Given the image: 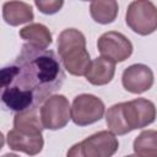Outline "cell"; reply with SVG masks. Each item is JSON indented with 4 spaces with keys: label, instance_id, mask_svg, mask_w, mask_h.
I'll list each match as a JSON object with an SVG mask.
<instances>
[{
    "label": "cell",
    "instance_id": "cell-17",
    "mask_svg": "<svg viewBox=\"0 0 157 157\" xmlns=\"http://www.w3.org/2000/svg\"><path fill=\"white\" fill-rule=\"evenodd\" d=\"M105 123L109 129L115 135H125L130 132L123 113V103H117L108 108V112L105 113Z\"/></svg>",
    "mask_w": 157,
    "mask_h": 157
},
{
    "label": "cell",
    "instance_id": "cell-13",
    "mask_svg": "<svg viewBox=\"0 0 157 157\" xmlns=\"http://www.w3.org/2000/svg\"><path fill=\"white\" fill-rule=\"evenodd\" d=\"M20 37L28 44L47 49L52 44V33L49 28L42 23H29L28 26L20 29Z\"/></svg>",
    "mask_w": 157,
    "mask_h": 157
},
{
    "label": "cell",
    "instance_id": "cell-14",
    "mask_svg": "<svg viewBox=\"0 0 157 157\" xmlns=\"http://www.w3.org/2000/svg\"><path fill=\"white\" fill-rule=\"evenodd\" d=\"M119 6L115 0H98L90 4L91 17L101 25L112 23L118 15Z\"/></svg>",
    "mask_w": 157,
    "mask_h": 157
},
{
    "label": "cell",
    "instance_id": "cell-12",
    "mask_svg": "<svg viewBox=\"0 0 157 157\" xmlns=\"http://www.w3.org/2000/svg\"><path fill=\"white\" fill-rule=\"evenodd\" d=\"M2 17L10 26L31 22L34 18L32 6L23 1H6L2 5Z\"/></svg>",
    "mask_w": 157,
    "mask_h": 157
},
{
    "label": "cell",
    "instance_id": "cell-2",
    "mask_svg": "<svg viewBox=\"0 0 157 157\" xmlns=\"http://www.w3.org/2000/svg\"><path fill=\"white\" fill-rule=\"evenodd\" d=\"M59 58L66 71L74 76H86L91 58L86 49V38L76 28H66L58 37Z\"/></svg>",
    "mask_w": 157,
    "mask_h": 157
},
{
    "label": "cell",
    "instance_id": "cell-1",
    "mask_svg": "<svg viewBox=\"0 0 157 157\" xmlns=\"http://www.w3.org/2000/svg\"><path fill=\"white\" fill-rule=\"evenodd\" d=\"M64 81L59 56L53 50L26 43L13 61L1 69V101L16 113L36 110L61 88Z\"/></svg>",
    "mask_w": 157,
    "mask_h": 157
},
{
    "label": "cell",
    "instance_id": "cell-4",
    "mask_svg": "<svg viewBox=\"0 0 157 157\" xmlns=\"http://www.w3.org/2000/svg\"><path fill=\"white\" fill-rule=\"evenodd\" d=\"M104 103L94 94L82 93L74 98L71 120L78 126H86L101 120L104 115Z\"/></svg>",
    "mask_w": 157,
    "mask_h": 157
},
{
    "label": "cell",
    "instance_id": "cell-19",
    "mask_svg": "<svg viewBox=\"0 0 157 157\" xmlns=\"http://www.w3.org/2000/svg\"><path fill=\"white\" fill-rule=\"evenodd\" d=\"M66 157H83L82 153H81V151H80V145L78 144L72 145L69 148V151L66 153Z\"/></svg>",
    "mask_w": 157,
    "mask_h": 157
},
{
    "label": "cell",
    "instance_id": "cell-20",
    "mask_svg": "<svg viewBox=\"0 0 157 157\" xmlns=\"http://www.w3.org/2000/svg\"><path fill=\"white\" fill-rule=\"evenodd\" d=\"M1 157H18V156L15 155V153H6V155H4V156H1Z\"/></svg>",
    "mask_w": 157,
    "mask_h": 157
},
{
    "label": "cell",
    "instance_id": "cell-10",
    "mask_svg": "<svg viewBox=\"0 0 157 157\" xmlns=\"http://www.w3.org/2000/svg\"><path fill=\"white\" fill-rule=\"evenodd\" d=\"M6 142L11 150L23 152L28 156L38 155L43 150L44 145L42 135H28L16 129H12L7 132Z\"/></svg>",
    "mask_w": 157,
    "mask_h": 157
},
{
    "label": "cell",
    "instance_id": "cell-8",
    "mask_svg": "<svg viewBox=\"0 0 157 157\" xmlns=\"http://www.w3.org/2000/svg\"><path fill=\"white\" fill-rule=\"evenodd\" d=\"M83 157H112L119 147L118 139L112 131H98L78 142Z\"/></svg>",
    "mask_w": 157,
    "mask_h": 157
},
{
    "label": "cell",
    "instance_id": "cell-15",
    "mask_svg": "<svg viewBox=\"0 0 157 157\" xmlns=\"http://www.w3.org/2000/svg\"><path fill=\"white\" fill-rule=\"evenodd\" d=\"M13 129L28 135H42L44 126L36 109L23 113H16L13 118Z\"/></svg>",
    "mask_w": 157,
    "mask_h": 157
},
{
    "label": "cell",
    "instance_id": "cell-3",
    "mask_svg": "<svg viewBox=\"0 0 157 157\" xmlns=\"http://www.w3.org/2000/svg\"><path fill=\"white\" fill-rule=\"evenodd\" d=\"M125 22L131 31L140 36H148L157 29V7L152 1H131L125 13Z\"/></svg>",
    "mask_w": 157,
    "mask_h": 157
},
{
    "label": "cell",
    "instance_id": "cell-16",
    "mask_svg": "<svg viewBox=\"0 0 157 157\" xmlns=\"http://www.w3.org/2000/svg\"><path fill=\"white\" fill-rule=\"evenodd\" d=\"M134 152L140 157H157V130H144L134 140Z\"/></svg>",
    "mask_w": 157,
    "mask_h": 157
},
{
    "label": "cell",
    "instance_id": "cell-9",
    "mask_svg": "<svg viewBox=\"0 0 157 157\" xmlns=\"http://www.w3.org/2000/svg\"><path fill=\"white\" fill-rule=\"evenodd\" d=\"M153 72L145 64H134L128 66L121 75L124 88L131 93L140 94L148 91L153 85Z\"/></svg>",
    "mask_w": 157,
    "mask_h": 157
},
{
    "label": "cell",
    "instance_id": "cell-21",
    "mask_svg": "<svg viewBox=\"0 0 157 157\" xmlns=\"http://www.w3.org/2000/svg\"><path fill=\"white\" fill-rule=\"evenodd\" d=\"M125 157H140V156H137V155L135 153V155H129V156H125Z\"/></svg>",
    "mask_w": 157,
    "mask_h": 157
},
{
    "label": "cell",
    "instance_id": "cell-5",
    "mask_svg": "<svg viewBox=\"0 0 157 157\" xmlns=\"http://www.w3.org/2000/svg\"><path fill=\"white\" fill-rule=\"evenodd\" d=\"M40 119L44 129L59 130L67 125L71 119L69 99L63 94H53L40 107Z\"/></svg>",
    "mask_w": 157,
    "mask_h": 157
},
{
    "label": "cell",
    "instance_id": "cell-11",
    "mask_svg": "<svg viewBox=\"0 0 157 157\" xmlns=\"http://www.w3.org/2000/svg\"><path fill=\"white\" fill-rule=\"evenodd\" d=\"M114 74H115V63L103 56H98L91 63L90 69L85 77L90 83L94 86H103L113 80Z\"/></svg>",
    "mask_w": 157,
    "mask_h": 157
},
{
    "label": "cell",
    "instance_id": "cell-6",
    "mask_svg": "<svg viewBox=\"0 0 157 157\" xmlns=\"http://www.w3.org/2000/svg\"><path fill=\"white\" fill-rule=\"evenodd\" d=\"M97 48L101 56L113 61H125L132 54V43L120 32L108 31L103 33L97 40Z\"/></svg>",
    "mask_w": 157,
    "mask_h": 157
},
{
    "label": "cell",
    "instance_id": "cell-7",
    "mask_svg": "<svg viewBox=\"0 0 157 157\" xmlns=\"http://www.w3.org/2000/svg\"><path fill=\"white\" fill-rule=\"evenodd\" d=\"M123 113L130 131L146 128L155 121L157 115L155 103L146 98H136L129 102H123Z\"/></svg>",
    "mask_w": 157,
    "mask_h": 157
},
{
    "label": "cell",
    "instance_id": "cell-18",
    "mask_svg": "<svg viewBox=\"0 0 157 157\" xmlns=\"http://www.w3.org/2000/svg\"><path fill=\"white\" fill-rule=\"evenodd\" d=\"M34 5L39 9V11L45 15H53L56 13L64 5L63 0H49V1H44V0H36Z\"/></svg>",
    "mask_w": 157,
    "mask_h": 157
}]
</instances>
